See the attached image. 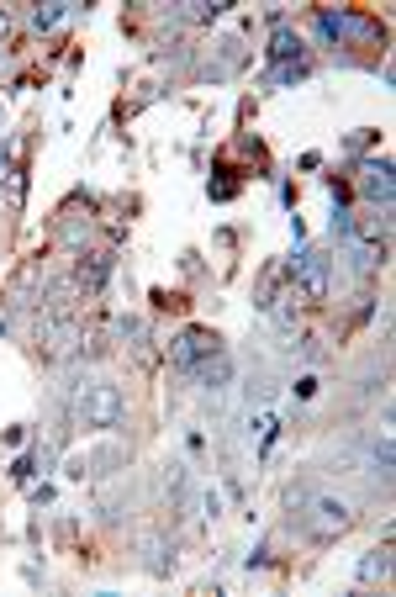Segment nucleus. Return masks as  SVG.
<instances>
[{
	"instance_id": "nucleus-20",
	"label": "nucleus",
	"mask_w": 396,
	"mask_h": 597,
	"mask_svg": "<svg viewBox=\"0 0 396 597\" xmlns=\"http://www.w3.org/2000/svg\"><path fill=\"white\" fill-rule=\"evenodd\" d=\"M6 180H11V154L0 148V185H6Z\"/></svg>"
},
{
	"instance_id": "nucleus-21",
	"label": "nucleus",
	"mask_w": 396,
	"mask_h": 597,
	"mask_svg": "<svg viewBox=\"0 0 396 597\" xmlns=\"http://www.w3.org/2000/svg\"><path fill=\"white\" fill-rule=\"evenodd\" d=\"M0 122H6V111H0Z\"/></svg>"
},
{
	"instance_id": "nucleus-9",
	"label": "nucleus",
	"mask_w": 396,
	"mask_h": 597,
	"mask_svg": "<svg viewBox=\"0 0 396 597\" xmlns=\"http://www.w3.org/2000/svg\"><path fill=\"white\" fill-rule=\"evenodd\" d=\"M275 434H280V413H275V407H264V402H259V413L249 418V439H254V450L264 455V450L275 444Z\"/></svg>"
},
{
	"instance_id": "nucleus-4",
	"label": "nucleus",
	"mask_w": 396,
	"mask_h": 597,
	"mask_svg": "<svg viewBox=\"0 0 396 597\" xmlns=\"http://www.w3.org/2000/svg\"><path fill=\"white\" fill-rule=\"evenodd\" d=\"M217 349H222V339H217L212 328H185L180 339L169 344V360H175L180 370H196V365L206 360V354H217Z\"/></svg>"
},
{
	"instance_id": "nucleus-19",
	"label": "nucleus",
	"mask_w": 396,
	"mask_h": 597,
	"mask_svg": "<svg viewBox=\"0 0 396 597\" xmlns=\"http://www.w3.org/2000/svg\"><path fill=\"white\" fill-rule=\"evenodd\" d=\"M6 37H11V11L0 6V43H6Z\"/></svg>"
},
{
	"instance_id": "nucleus-16",
	"label": "nucleus",
	"mask_w": 396,
	"mask_h": 597,
	"mask_svg": "<svg viewBox=\"0 0 396 597\" xmlns=\"http://www.w3.org/2000/svg\"><path fill=\"white\" fill-rule=\"evenodd\" d=\"M307 502H312V492H307V487H291V492H286V508H291V513H301Z\"/></svg>"
},
{
	"instance_id": "nucleus-11",
	"label": "nucleus",
	"mask_w": 396,
	"mask_h": 597,
	"mask_svg": "<svg viewBox=\"0 0 396 597\" xmlns=\"http://www.w3.org/2000/svg\"><path fill=\"white\" fill-rule=\"evenodd\" d=\"M270 59H280V64H301V37L291 32V27H275V37H270Z\"/></svg>"
},
{
	"instance_id": "nucleus-6",
	"label": "nucleus",
	"mask_w": 396,
	"mask_h": 597,
	"mask_svg": "<svg viewBox=\"0 0 396 597\" xmlns=\"http://www.w3.org/2000/svg\"><path fill=\"white\" fill-rule=\"evenodd\" d=\"M360 191L370 196V207H391V196H396V180H391V159H365L360 164Z\"/></svg>"
},
{
	"instance_id": "nucleus-13",
	"label": "nucleus",
	"mask_w": 396,
	"mask_h": 597,
	"mask_svg": "<svg viewBox=\"0 0 396 597\" xmlns=\"http://www.w3.org/2000/svg\"><path fill=\"white\" fill-rule=\"evenodd\" d=\"M228 11V0H191V22H217Z\"/></svg>"
},
{
	"instance_id": "nucleus-3",
	"label": "nucleus",
	"mask_w": 396,
	"mask_h": 597,
	"mask_svg": "<svg viewBox=\"0 0 396 597\" xmlns=\"http://www.w3.org/2000/svg\"><path fill=\"white\" fill-rule=\"evenodd\" d=\"M307 529L317 534V539H338V534H344L349 524H354V508H349V502L344 497H312L307 502Z\"/></svg>"
},
{
	"instance_id": "nucleus-18",
	"label": "nucleus",
	"mask_w": 396,
	"mask_h": 597,
	"mask_svg": "<svg viewBox=\"0 0 396 597\" xmlns=\"http://www.w3.org/2000/svg\"><path fill=\"white\" fill-rule=\"evenodd\" d=\"M291 391H296V397H301V402H307V397H312V391H317V381H312V376H301V381H296Z\"/></svg>"
},
{
	"instance_id": "nucleus-5",
	"label": "nucleus",
	"mask_w": 396,
	"mask_h": 597,
	"mask_svg": "<svg viewBox=\"0 0 396 597\" xmlns=\"http://www.w3.org/2000/svg\"><path fill=\"white\" fill-rule=\"evenodd\" d=\"M317 22H323V32L333 37V43H375V37H381V27H375V22L349 16V11H323Z\"/></svg>"
},
{
	"instance_id": "nucleus-8",
	"label": "nucleus",
	"mask_w": 396,
	"mask_h": 597,
	"mask_svg": "<svg viewBox=\"0 0 396 597\" xmlns=\"http://www.w3.org/2000/svg\"><path fill=\"white\" fill-rule=\"evenodd\" d=\"M196 376H201L206 391H228V381H233V360L217 349V354H206V360L196 365Z\"/></svg>"
},
{
	"instance_id": "nucleus-15",
	"label": "nucleus",
	"mask_w": 396,
	"mask_h": 597,
	"mask_svg": "<svg viewBox=\"0 0 396 597\" xmlns=\"http://www.w3.org/2000/svg\"><path fill=\"white\" fill-rule=\"evenodd\" d=\"M164 487H169V492H180V487H185V465H180V460H175V465H164Z\"/></svg>"
},
{
	"instance_id": "nucleus-1",
	"label": "nucleus",
	"mask_w": 396,
	"mask_h": 597,
	"mask_svg": "<svg viewBox=\"0 0 396 597\" xmlns=\"http://www.w3.org/2000/svg\"><path fill=\"white\" fill-rule=\"evenodd\" d=\"M122 386L117 381H90L80 386V402H74V423L80 428H117L122 423Z\"/></svg>"
},
{
	"instance_id": "nucleus-17",
	"label": "nucleus",
	"mask_w": 396,
	"mask_h": 597,
	"mask_svg": "<svg viewBox=\"0 0 396 597\" xmlns=\"http://www.w3.org/2000/svg\"><path fill=\"white\" fill-rule=\"evenodd\" d=\"M201 508H206V518H217V513H222V492H217V487L201 492Z\"/></svg>"
},
{
	"instance_id": "nucleus-7",
	"label": "nucleus",
	"mask_w": 396,
	"mask_h": 597,
	"mask_svg": "<svg viewBox=\"0 0 396 597\" xmlns=\"http://www.w3.org/2000/svg\"><path fill=\"white\" fill-rule=\"evenodd\" d=\"M386 233H391V222L381 217V207H365L349 217V244H386Z\"/></svg>"
},
{
	"instance_id": "nucleus-10",
	"label": "nucleus",
	"mask_w": 396,
	"mask_h": 597,
	"mask_svg": "<svg viewBox=\"0 0 396 597\" xmlns=\"http://www.w3.org/2000/svg\"><path fill=\"white\" fill-rule=\"evenodd\" d=\"M69 16H74V6H64V0H43V6H32V27L53 32V27H64Z\"/></svg>"
},
{
	"instance_id": "nucleus-12",
	"label": "nucleus",
	"mask_w": 396,
	"mask_h": 597,
	"mask_svg": "<svg viewBox=\"0 0 396 597\" xmlns=\"http://www.w3.org/2000/svg\"><path fill=\"white\" fill-rule=\"evenodd\" d=\"M386 571H391V545L365 555V561H360V582H375V576H386Z\"/></svg>"
},
{
	"instance_id": "nucleus-14",
	"label": "nucleus",
	"mask_w": 396,
	"mask_h": 597,
	"mask_svg": "<svg viewBox=\"0 0 396 597\" xmlns=\"http://www.w3.org/2000/svg\"><path fill=\"white\" fill-rule=\"evenodd\" d=\"M106 270H111V259L96 254V259H90V270H80V281H85V286H101V281H106Z\"/></svg>"
},
{
	"instance_id": "nucleus-2",
	"label": "nucleus",
	"mask_w": 396,
	"mask_h": 597,
	"mask_svg": "<svg viewBox=\"0 0 396 597\" xmlns=\"http://www.w3.org/2000/svg\"><path fill=\"white\" fill-rule=\"evenodd\" d=\"M291 270H296V291L307 296V302H323L328 286H333V259L323 249H301L291 259Z\"/></svg>"
}]
</instances>
